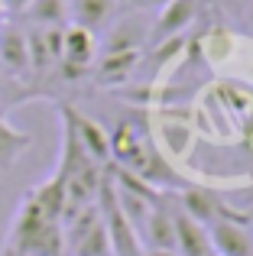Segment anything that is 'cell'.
<instances>
[{"mask_svg": "<svg viewBox=\"0 0 253 256\" xmlns=\"http://www.w3.org/2000/svg\"><path fill=\"white\" fill-rule=\"evenodd\" d=\"M0 16H4V4H0Z\"/></svg>", "mask_w": 253, "mask_h": 256, "instance_id": "20", "label": "cell"}, {"mask_svg": "<svg viewBox=\"0 0 253 256\" xmlns=\"http://www.w3.org/2000/svg\"><path fill=\"white\" fill-rule=\"evenodd\" d=\"M140 65V49H117L104 52V58L98 62V82L101 84H120L133 75V68Z\"/></svg>", "mask_w": 253, "mask_h": 256, "instance_id": "8", "label": "cell"}, {"mask_svg": "<svg viewBox=\"0 0 253 256\" xmlns=\"http://www.w3.org/2000/svg\"><path fill=\"white\" fill-rule=\"evenodd\" d=\"M30 198L36 201L39 211H42L49 220H58V224H62V214H65V178L58 172H52L42 185L32 188Z\"/></svg>", "mask_w": 253, "mask_h": 256, "instance_id": "10", "label": "cell"}, {"mask_svg": "<svg viewBox=\"0 0 253 256\" xmlns=\"http://www.w3.org/2000/svg\"><path fill=\"white\" fill-rule=\"evenodd\" d=\"M250 20H253V6H250Z\"/></svg>", "mask_w": 253, "mask_h": 256, "instance_id": "21", "label": "cell"}, {"mask_svg": "<svg viewBox=\"0 0 253 256\" xmlns=\"http://www.w3.org/2000/svg\"><path fill=\"white\" fill-rule=\"evenodd\" d=\"M94 32L84 30V26H65L62 30V58L58 62L65 65H75V68H91V62H94Z\"/></svg>", "mask_w": 253, "mask_h": 256, "instance_id": "7", "label": "cell"}, {"mask_svg": "<svg viewBox=\"0 0 253 256\" xmlns=\"http://www.w3.org/2000/svg\"><path fill=\"white\" fill-rule=\"evenodd\" d=\"M98 211H101V224L110 237V250L114 256H143V244H140L136 230L130 220L124 218L120 204H117V182L114 175H104L101 188H98Z\"/></svg>", "mask_w": 253, "mask_h": 256, "instance_id": "1", "label": "cell"}, {"mask_svg": "<svg viewBox=\"0 0 253 256\" xmlns=\"http://www.w3.org/2000/svg\"><path fill=\"white\" fill-rule=\"evenodd\" d=\"M0 4H4V13H26L32 0H0Z\"/></svg>", "mask_w": 253, "mask_h": 256, "instance_id": "16", "label": "cell"}, {"mask_svg": "<svg viewBox=\"0 0 253 256\" xmlns=\"http://www.w3.org/2000/svg\"><path fill=\"white\" fill-rule=\"evenodd\" d=\"M0 72L10 78L30 75V49H26V32L16 26H0Z\"/></svg>", "mask_w": 253, "mask_h": 256, "instance_id": "5", "label": "cell"}, {"mask_svg": "<svg viewBox=\"0 0 253 256\" xmlns=\"http://www.w3.org/2000/svg\"><path fill=\"white\" fill-rule=\"evenodd\" d=\"M16 256H20V253H16Z\"/></svg>", "mask_w": 253, "mask_h": 256, "instance_id": "24", "label": "cell"}, {"mask_svg": "<svg viewBox=\"0 0 253 256\" xmlns=\"http://www.w3.org/2000/svg\"><path fill=\"white\" fill-rule=\"evenodd\" d=\"M62 117L72 124V130H75V136H78V143H82V150L88 152V156L94 159L98 166L110 162V136L104 133V126L98 124V120H91V117H84V114H78L75 107H68V104L62 107Z\"/></svg>", "mask_w": 253, "mask_h": 256, "instance_id": "3", "label": "cell"}, {"mask_svg": "<svg viewBox=\"0 0 253 256\" xmlns=\"http://www.w3.org/2000/svg\"><path fill=\"white\" fill-rule=\"evenodd\" d=\"M0 26H4V23H0Z\"/></svg>", "mask_w": 253, "mask_h": 256, "instance_id": "23", "label": "cell"}, {"mask_svg": "<svg viewBox=\"0 0 253 256\" xmlns=\"http://www.w3.org/2000/svg\"><path fill=\"white\" fill-rule=\"evenodd\" d=\"M208 237H211L214 256H253L250 220L234 214V211H228V208H221L218 218L208 224Z\"/></svg>", "mask_w": 253, "mask_h": 256, "instance_id": "2", "label": "cell"}, {"mask_svg": "<svg viewBox=\"0 0 253 256\" xmlns=\"http://www.w3.org/2000/svg\"><path fill=\"white\" fill-rule=\"evenodd\" d=\"M117 10V0H68V16L75 26L84 30H101Z\"/></svg>", "mask_w": 253, "mask_h": 256, "instance_id": "9", "label": "cell"}, {"mask_svg": "<svg viewBox=\"0 0 253 256\" xmlns=\"http://www.w3.org/2000/svg\"><path fill=\"white\" fill-rule=\"evenodd\" d=\"M136 4H143V6H156V10H162L169 0H136Z\"/></svg>", "mask_w": 253, "mask_h": 256, "instance_id": "17", "label": "cell"}, {"mask_svg": "<svg viewBox=\"0 0 253 256\" xmlns=\"http://www.w3.org/2000/svg\"><path fill=\"white\" fill-rule=\"evenodd\" d=\"M150 250H176V224H172V204H166L162 198L152 201L150 218H146V227L140 234Z\"/></svg>", "mask_w": 253, "mask_h": 256, "instance_id": "6", "label": "cell"}, {"mask_svg": "<svg viewBox=\"0 0 253 256\" xmlns=\"http://www.w3.org/2000/svg\"><path fill=\"white\" fill-rule=\"evenodd\" d=\"M26 13L42 30L46 26H65V20H68V0H32Z\"/></svg>", "mask_w": 253, "mask_h": 256, "instance_id": "15", "label": "cell"}, {"mask_svg": "<svg viewBox=\"0 0 253 256\" xmlns=\"http://www.w3.org/2000/svg\"><path fill=\"white\" fill-rule=\"evenodd\" d=\"M143 256H178L176 250H146Z\"/></svg>", "mask_w": 253, "mask_h": 256, "instance_id": "18", "label": "cell"}, {"mask_svg": "<svg viewBox=\"0 0 253 256\" xmlns=\"http://www.w3.org/2000/svg\"><path fill=\"white\" fill-rule=\"evenodd\" d=\"M178 208H182L192 220H198V224H204V227H208L211 220L218 218V211H221V204H218L211 194L198 192V188H185V192L178 194Z\"/></svg>", "mask_w": 253, "mask_h": 256, "instance_id": "13", "label": "cell"}, {"mask_svg": "<svg viewBox=\"0 0 253 256\" xmlns=\"http://www.w3.org/2000/svg\"><path fill=\"white\" fill-rule=\"evenodd\" d=\"M250 230H253V218H250Z\"/></svg>", "mask_w": 253, "mask_h": 256, "instance_id": "22", "label": "cell"}, {"mask_svg": "<svg viewBox=\"0 0 253 256\" xmlns=\"http://www.w3.org/2000/svg\"><path fill=\"white\" fill-rule=\"evenodd\" d=\"M32 146V133H23L0 114V172H6Z\"/></svg>", "mask_w": 253, "mask_h": 256, "instance_id": "12", "label": "cell"}, {"mask_svg": "<svg viewBox=\"0 0 253 256\" xmlns=\"http://www.w3.org/2000/svg\"><path fill=\"white\" fill-rule=\"evenodd\" d=\"M0 256H16V253H13L10 246H4V250H0Z\"/></svg>", "mask_w": 253, "mask_h": 256, "instance_id": "19", "label": "cell"}, {"mask_svg": "<svg viewBox=\"0 0 253 256\" xmlns=\"http://www.w3.org/2000/svg\"><path fill=\"white\" fill-rule=\"evenodd\" d=\"M68 250H72V256H114V250H110V237H108V230H104L101 220L91 224L78 240H72Z\"/></svg>", "mask_w": 253, "mask_h": 256, "instance_id": "14", "label": "cell"}, {"mask_svg": "<svg viewBox=\"0 0 253 256\" xmlns=\"http://www.w3.org/2000/svg\"><path fill=\"white\" fill-rule=\"evenodd\" d=\"M195 20V0H169V4L159 10V20H156V36L169 39V36H178L185 26Z\"/></svg>", "mask_w": 253, "mask_h": 256, "instance_id": "11", "label": "cell"}, {"mask_svg": "<svg viewBox=\"0 0 253 256\" xmlns=\"http://www.w3.org/2000/svg\"><path fill=\"white\" fill-rule=\"evenodd\" d=\"M172 224H176V253L178 256H214L208 227L192 220L178 204H172Z\"/></svg>", "mask_w": 253, "mask_h": 256, "instance_id": "4", "label": "cell"}]
</instances>
